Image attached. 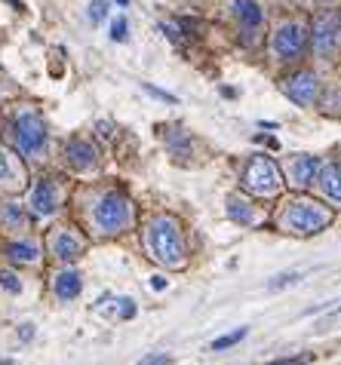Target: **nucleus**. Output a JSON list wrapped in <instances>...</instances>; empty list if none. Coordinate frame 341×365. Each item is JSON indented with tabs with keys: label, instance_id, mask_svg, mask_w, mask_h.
<instances>
[{
	"label": "nucleus",
	"instance_id": "obj_29",
	"mask_svg": "<svg viewBox=\"0 0 341 365\" xmlns=\"http://www.w3.org/2000/svg\"><path fill=\"white\" fill-rule=\"evenodd\" d=\"M19 334H22V341H31V338H34V326H31V322H25Z\"/></svg>",
	"mask_w": 341,
	"mask_h": 365
},
{
	"label": "nucleus",
	"instance_id": "obj_11",
	"mask_svg": "<svg viewBox=\"0 0 341 365\" xmlns=\"http://www.w3.org/2000/svg\"><path fill=\"white\" fill-rule=\"evenodd\" d=\"M317 178H320V187H323V194L329 200L341 202V172H338V166L335 163L317 166Z\"/></svg>",
	"mask_w": 341,
	"mask_h": 365
},
{
	"label": "nucleus",
	"instance_id": "obj_19",
	"mask_svg": "<svg viewBox=\"0 0 341 365\" xmlns=\"http://www.w3.org/2000/svg\"><path fill=\"white\" fill-rule=\"evenodd\" d=\"M0 286H4L6 292H13V295H19V292H22V282H19V277H16V273H9V270L0 273Z\"/></svg>",
	"mask_w": 341,
	"mask_h": 365
},
{
	"label": "nucleus",
	"instance_id": "obj_30",
	"mask_svg": "<svg viewBox=\"0 0 341 365\" xmlns=\"http://www.w3.org/2000/svg\"><path fill=\"white\" fill-rule=\"evenodd\" d=\"M163 31H166V37H169V40H182V34H178L173 25H163Z\"/></svg>",
	"mask_w": 341,
	"mask_h": 365
},
{
	"label": "nucleus",
	"instance_id": "obj_20",
	"mask_svg": "<svg viewBox=\"0 0 341 365\" xmlns=\"http://www.w3.org/2000/svg\"><path fill=\"white\" fill-rule=\"evenodd\" d=\"M105 16H108V0H93V4H89V19L98 25Z\"/></svg>",
	"mask_w": 341,
	"mask_h": 365
},
{
	"label": "nucleus",
	"instance_id": "obj_3",
	"mask_svg": "<svg viewBox=\"0 0 341 365\" xmlns=\"http://www.w3.org/2000/svg\"><path fill=\"white\" fill-rule=\"evenodd\" d=\"M93 218L105 233H117V230H123L129 225V218H133V206H129V200L123 194H105L102 200L96 202Z\"/></svg>",
	"mask_w": 341,
	"mask_h": 365
},
{
	"label": "nucleus",
	"instance_id": "obj_10",
	"mask_svg": "<svg viewBox=\"0 0 341 365\" xmlns=\"http://www.w3.org/2000/svg\"><path fill=\"white\" fill-rule=\"evenodd\" d=\"M68 163H71L74 169H89V166H96V148L89 145V141H83V138L68 141Z\"/></svg>",
	"mask_w": 341,
	"mask_h": 365
},
{
	"label": "nucleus",
	"instance_id": "obj_14",
	"mask_svg": "<svg viewBox=\"0 0 341 365\" xmlns=\"http://www.w3.org/2000/svg\"><path fill=\"white\" fill-rule=\"evenodd\" d=\"M80 289H83V279H80L77 270H62L56 277V295L62 301H71L80 295Z\"/></svg>",
	"mask_w": 341,
	"mask_h": 365
},
{
	"label": "nucleus",
	"instance_id": "obj_15",
	"mask_svg": "<svg viewBox=\"0 0 341 365\" xmlns=\"http://www.w3.org/2000/svg\"><path fill=\"white\" fill-rule=\"evenodd\" d=\"M53 249H56V255L62 258V261H74L77 255H80V240L74 237V233H68V230H62V233H56V240H53Z\"/></svg>",
	"mask_w": 341,
	"mask_h": 365
},
{
	"label": "nucleus",
	"instance_id": "obj_32",
	"mask_svg": "<svg viewBox=\"0 0 341 365\" xmlns=\"http://www.w3.org/2000/svg\"><path fill=\"white\" fill-rule=\"evenodd\" d=\"M0 365H13V359H0Z\"/></svg>",
	"mask_w": 341,
	"mask_h": 365
},
{
	"label": "nucleus",
	"instance_id": "obj_24",
	"mask_svg": "<svg viewBox=\"0 0 341 365\" xmlns=\"http://www.w3.org/2000/svg\"><path fill=\"white\" fill-rule=\"evenodd\" d=\"M6 178H13V166H9V157H6V150L0 148V181H6Z\"/></svg>",
	"mask_w": 341,
	"mask_h": 365
},
{
	"label": "nucleus",
	"instance_id": "obj_13",
	"mask_svg": "<svg viewBox=\"0 0 341 365\" xmlns=\"http://www.w3.org/2000/svg\"><path fill=\"white\" fill-rule=\"evenodd\" d=\"M228 218L237 221V225H255L258 212L253 209V202H246L243 197H228Z\"/></svg>",
	"mask_w": 341,
	"mask_h": 365
},
{
	"label": "nucleus",
	"instance_id": "obj_25",
	"mask_svg": "<svg viewBox=\"0 0 341 365\" xmlns=\"http://www.w3.org/2000/svg\"><path fill=\"white\" fill-rule=\"evenodd\" d=\"M120 317H123V319H133L136 317V304L129 301V298H120Z\"/></svg>",
	"mask_w": 341,
	"mask_h": 365
},
{
	"label": "nucleus",
	"instance_id": "obj_9",
	"mask_svg": "<svg viewBox=\"0 0 341 365\" xmlns=\"http://www.w3.org/2000/svg\"><path fill=\"white\" fill-rule=\"evenodd\" d=\"M31 209L37 215H53L58 209V187L49 178H40L37 187L31 190Z\"/></svg>",
	"mask_w": 341,
	"mask_h": 365
},
{
	"label": "nucleus",
	"instance_id": "obj_1",
	"mask_svg": "<svg viewBox=\"0 0 341 365\" xmlns=\"http://www.w3.org/2000/svg\"><path fill=\"white\" fill-rule=\"evenodd\" d=\"M148 246H151L154 258L163 261L166 267H178L185 261V242H182V230H178L175 218H154L148 227Z\"/></svg>",
	"mask_w": 341,
	"mask_h": 365
},
{
	"label": "nucleus",
	"instance_id": "obj_27",
	"mask_svg": "<svg viewBox=\"0 0 341 365\" xmlns=\"http://www.w3.org/2000/svg\"><path fill=\"white\" fill-rule=\"evenodd\" d=\"M310 356H289V359H274V362H268V365H307Z\"/></svg>",
	"mask_w": 341,
	"mask_h": 365
},
{
	"label": "nucleus",
	"instance_id": "obj_23",
	"mask_svg": "<svg viewBox=\"0 0 341 365\" xmlns=\"http://www.w3.org/2000/svg\"><path fill=\"white\" fill-rule=\"evenodd\" d=\"M111 40H126V19H123V16L114 19V25H111Z\"/></svg>",
	"mask_w": 341,
	"mask_h": 365
},
{
	"label": "nucleus",
	"instance_id": "obj_28",
	"mask_svg": "<svg viewBox=\"0 0 341 365\" xmlns=\"http://www.w3.org/2000/svg\"><path fill=\"white\" fill-rule=\"evenodd\" d=\"M6 221H9V225H22V212H19L16 206H9L6 209Z\"/></svg>",
	"mask_w": 341,
	"mask_h": 365
},
{
	"label": "nucleus",
	"instance_id": "obj_31",
	"mask_svg": "<svg viewBox=\"0 0 341 365\" xmlns=\"http://www.w3.org/2000/svg\"><path fill=\"white\" fill-rule=\"evenodd\" d=\"M151 289H157V292L166 289V279H163V277H154V279H151Z\"/></svg>",
	"mask_w": 341,
	"mask_h": 365
},
{
	"label": "nucleus",
	"instance_id": "obj_5",
	"mask_svg": "<svg viewBox=\"0 0 341 365\" xmlns=\"http://www.w3.org/2000/svg\"><path fill=\"white\" fill-rule=\"evenodd\" d=\"M16 145L28 157H37L40 150L46 148V126H44V120H40L34 110L19 114V120H16Z\"/></svg>",
	"mask_w": 341,
	"mask_h": 365
},
{
	"label": "nucleus",
	"instance_id": "obj_8",
	"mask_svg": "<svg viewBox=\"0 0 341 365\" xmlns=\"http://www.w3.org/2000/svg\"><path fill=\"white\" fill-rule=\"evenodd\" d=\"M286 96L295 101V105H310V101L317 98V77L310 74V71H298V74L286 77Z\"/></svg>",
	"mask_w": 341,
	"mask_h": 365
},
{
	"label": "nucleus",
	"instance_id": "obj_12",
	"mask_svg": "<svg viewBox=\"0 0 341 365\" xmlns=\"http://www.w3.org/2000/svg\"><path fill=\"white\" fill-rule=\"evenodd\" d=\"M234 16L240 19V25H243L246 31H255V28L262 25V6H258L255 0H234Z\"/></svg>",
	"mask_w": 341,
	"mask_h": 365
},
{
	"label": "nucleus",
	"instance_id": "obj_22",
	"mask_svg": "<svg viewBox=\"0 0 341 365\" xmlns=\"http://www.w3.org/2000/svg\"><path fill=\"white\" fill-rule=\"evenodd\" d=\"M173 359L166 356V353H148L145 359H138V365H169Z\"/></svg>",
	"mask_w": 341,
	"mask_h": 365
},
{
	"label": "nucleus",
	"instance_id": "obj_16",
	"mask_svg": "<svg viewBox=\"0 0 341 365\" xmlns=\"http://www.w3.org/2000/svg\"><path fill=\"white\" fill-rule=\"evenodd\" d=\"M317 160L314 157H298V160H292V178H295V185H302V187H307L310 181L317 178Z\"/></svg>",
	"mask_w": 341,
	"mask_h": 365
},
{
	"label": "nucleus",
	"instance_id": "obj_6",
	"mask_svg": "<svg viewBox=\"0 0 341 365\" xmlns=\"http://www.w3.org/2000/svg\"><path fill=\"white\" fill-rule=\"evenodd\" d=\"M305 43H307V31L295 22L280 25L277 34H274V53L280 58H298L305 53Z\"/></svg>",
	"mask_w": 341,
	"mask_h": 365
},
{
	"label": "nucleus",
	"instance_id": "obj_17",
	"mask_svg": "<svg viewBox=\"0 0 341 365\" xmlns=\"http://www.w3.org/2000/svg\"><path fill=\"white\" fill-rule=\"evenodd\" d=\"M6 255L13 261H22V264H31V261H37V246L34 242H9Z\"/></svg>",
	"mask_w": 341,
	"mask_h": 365
},
{
	"label": "nucleus",
	"instance_id": "obj_26",
	"mask_svg": "<svg viewBox=\"0 0 341 365\" xmlns=\"http://www.w3.org/2000/svg\"><path fill=\"white\" fill-rule=\"evenodd\" d=\"M145 93H151L154 98H163L166 105H175V96H169V93H163V89H157V86H148L145 83Z\"/></svg>",
	"mask_w": 341,
	"mask_h": 365
},
{
	"label": "nucleus",
	"instance_id": "obj_4",
	"mask_svg": "<svg viewBox=\"0 0 341 365\" xmlns=\"http://www.w3.org/2000/svg\"><path fill=\"white\" fill-rule=\"evenodd\" d=\"M243 187L249 194H258V197H270L280 190V172L277 166L270 163L268 157H253L246 163V172H243Z\"/></svg>",
	"mask_w": 341,
	"mask_h": 365
},
{
	"label": "nucleus",
	"instance_id": "obj_21",
	"mask_svg": "<svg viewBox=\"0 0 341 365\" xmlns=\"http://www.w3.org/2000/svg\"><path fill=\"white\" fill-rule=\"evenodd\" d=\"M298 279H302V273H283L280 279L270 282V289H286V286H292V282H298Z\"/></svg>",
	"mask_w": 341,
	"mask_h": 365
},
{
	"label": "nucleus",
	"instance_id": "obj_33",
	"mask_svg": "<svg viewBox=\"0 0 341 365\" xmlns=\"http://www.w3.org/2000/svg\"><path fill=\"white\" fill-rule=\"evenodd\" d=\"M117 4H120V6H126V4H129V0H117Z\"/></svg>",
	"mask_w": 341,
	"mask_h": 365
},
{
	"label": "nucleus",
	"instance_id": "obj_2",
	"mask_svg": "<svg viewBox=\"0 0 341 365\" xmlns=\"http://www.w3.org/2000/svg\"><path fill=\"white\" fill-rule=\"evenodd\" d=\"M329 212L323 206H317L314 200H295L292 206L286 209V215H283V225L289 230H298V233H317V230H323L329 225Z\"/></svg>",
	"mask_w": 341,
	"mask_h": 365
},
{
	"label": "nucleus",
	"instance_id": "obj_7",
	"mask_svg": "<svg viewBox=\"0 0 341 365\" xmlns=\"http://www.w3.org/2000/svg\"><path fill=\"white\" fill-rule=\"evenodd\" d=\"M338 40H341V25H338V16H320L317 25H314V49L320 58H332L335 49H338Z\"/></svg>",
	"mask_w": 341,
	"mask_h": 365
},
{
	"label": "nucleus",
	"instance_id": "obj_18",
	"mask_svg": "<svg viewBox=\"0 0 341 365\" xmlns=\"http://www.w3.org/2000/svg\"><path fill=\"white\" fill-rule=\"evenodd\" d=\"M243 338H246V329H237V331L225 334V338H218V341L213 344V350H228V347H234V344H240Z\"/></svg>",
	"mask_w": 341,
	"mask_h": 365
}]
</instances>
